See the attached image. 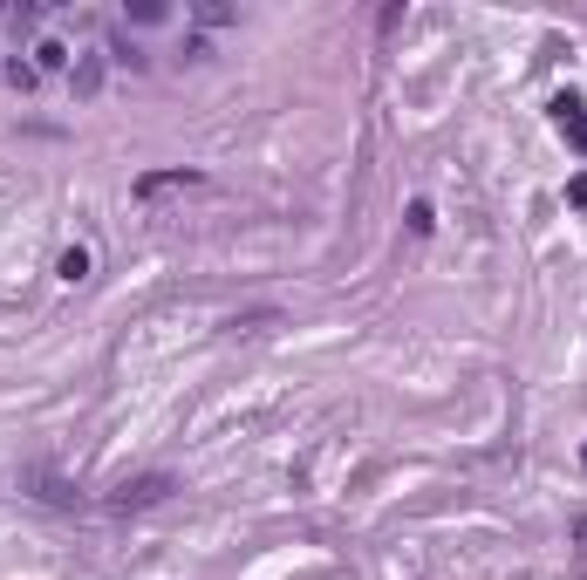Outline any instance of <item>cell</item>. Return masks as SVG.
<instances>
[{"label":"cell","instance_id":"6da1fadb","mask_svg":"<svg viewBox=\"0 0 587 580\" xmlns=\"http://www.w3.org/2000/svg\"><path fill=\"white\" fill-rule=\"evenodd\" d=\"M171 192H198V171H151V178H137V205H157Z\"/></svg>","mask_w":587,"mask_h":580},{"label":"cell","instance_id":"7a4b0ae2","mask_svg":"<svg viewBox=\"0 0 587 580\" xmlns=\"http://www.w3.org/2000/svg\"><path fill=\"white\" fill-rule=\"evenodd\" d=\"M553 123H560V137H567V144L587 157V110L574 103V96H560V103H553Z\"/></svg>","mask_w":587,"mask_h":580},{"label":"cell","instance_id":"3957f363","mask_svg":"<svg viewBox=\"0 0 587 580\" xmlns=\"http://www.w3.org/2000/svg\"><path fill=\"white\" fill-rule=\"evenodd\" d=\"M171 492V478L164 471H151V478H130V485H117V505H157Z\"/></svg>","mask_w":587,"mask_h":580},{"label":"cell","instance_id":"277c9868","mask_svg":"<svg viewBox=\"0 0 587 580\" xmlns=\"http://www.w3.org/2000/svg\"><path fill=\"white\" fill-rule=\"evenodd\" d=\"M35 69H41V76H62V69H69V41H62V35H41L35 41Z\"/></svg>","mask_w":587,"mask_h":580},{"label":"cell","instance_id":"5b68a950","mask_svg":"<svg viewBox=\"0 0 587 580\" xmlns=\"http://www.w3.org/2000/svg\"><path fill=\"white\" fill-rule=\"evenodd\" d=\"M55 273H62L69 287H76V280H89V253H82V246H69V253L55 260Z\"/></svg>","mask_w":587,"mask_h":580},{"label":"cell","instance_id":"8992f818","mask_svg":"<svg viewBox=\"0 0 587 580\" xmlns=\"http://www.w3.org/2000/svg\"><path fill=\"white\" fill-rule=\"evenodd\" d=\"M76 89H82V96H96V89H103V55H82V69H76Z\"/></svg>","mask_w":587,"mask_h":580},{"label":"cell","instance_id":"52a82bcc","mask_svg":"<svg viewBox=\"0 0 587 580\" xmlns=\"http://www.w3.org/2000/svg\"><path fill=\"white\" fill-rule=\"evenodd\" d=\"M7 82H14V89H35L41 69H35V62H7Z\"/></svg>","mask_w":587,"mask_h":580},{"label":"cell","instance_id":"ba28073f","mask_svg":"<svg viewBox=\"0 0 587 580\" xmlns=\"http://www.w3.org/2000/svg\"><path fill=\"white\" fill-rule=\"evenodd\" d=\"M581 458H587V451H581Z\"/></svg>","mask_w":587,"mask_h":580}]
</instances>
